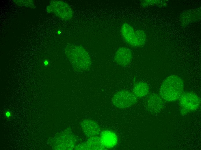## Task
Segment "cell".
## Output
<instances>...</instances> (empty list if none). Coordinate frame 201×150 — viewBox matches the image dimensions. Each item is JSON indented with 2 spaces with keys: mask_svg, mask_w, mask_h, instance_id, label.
Masks as SVG:
<instances>
[{
  "mask_svg": "<svg viewBox=\"0 0 201 150\" xmlns=\"http://www.w3.org/2000/svg\"><path fill=\"white\" fill-rule=\"evenodd\" d=\"M137 101V97L133 93L122 90L118 92L113 95L112 103L116 107L123 108L133 105Z\"/></svg>",
  "mask_w": 201,
  "mask_h": 150,
  "instance_id": "obj_4",
  "label": "cell"
},
{
  "mask_svg": "<svg viewBox=\"0 0 201 150\" xmlns=\"http://www.w3.org/2000/svg\"><path fill=\"white\" fill-rule=\"evenodd\" d=\"M81 125L85 135L90 137L96 136L100 133V130L99 125L94 121L86 119L81 123Z\"/></svg>",
  "mask_w": 201,
  "mask_h": 150,
  "instance_id": "obj_8",
  "label": "cell"
},
{
  "mask_svg": "<svg viewBox=\"0 0 201 150\" xmlns=\"http://www.w3.org/2000/svg\"><path fill=\"white\" fill-rule=\"evenodd\" d=\"M75 150H105L106 148L101 142L100 138L97 136L90 137L85 142L79 144L74 148Z\"/></svg>",
  "mask_w": 201,
  "mask_h": 150,
  "instance_id": "obj_6",
  "label": "cell"
},
{
  "mask_svg": "<svg viewBox=\"0 0 201 150\" xmlns=\"http://www.w3.org/2000/svg\"><path fill=\"white\" fill-rule=\"evenodd\" d=\"M147 105L150 111L153 113H157L159 112L162 108L163 102L158 95L152 93L148 97Z\"/></svg>",
  "mask_w": 201,
  "mask_h": 150,
  "instance_id": "obj_10",
  "label": "cell"
},
{
  "mask_svg": "<svg viewBox=\"0 0 201 150\" xmlns=\"http://www.w3.org/2000/svg\"><path fill=\"white\" fill-rule=\"evenodd\" d=\"M132 58V54L131 50L126 47L119 48L115 53L114 60L118 65L126 66L129 65Z\"/></svg>",
  "mask_w": 201,
  "mask_h": 150,
  "instance_id": "obj_7",
  "label": "cell"
},
{
  "mask_svg": "<svg viewBox=\"0 0 201 150\" xmlns=\"http://www.w3.org/2000/svg\"><path fill=\"white\" fill-rule=\"evenodd\" d=\"M149 87L148 85L144 82L135 84L133 87V92L137 97L141 98L146 95L148 93Z\"/></svg>",
  "mask_w": 201,
  "mask_h": 150,
  "instance_id": "obj_11",
  "label": "cell"
},
{
  "mask_svg": "<svg viewBox=\"0 0 201 150\" xmlns=\"http://www.w3.org/2000/svg\"><path fill=\"white\" fill-rule=\"evenodd\" d=\"M180 112L185 115L197 110L200 103V98L196 94L191 92L183 93L179 98Z\"/></svg>",
  "mask_w": 201,
  "mask_h": 150,
  "instance_id": "obj_3",
  "label": "cell"
},
{
  "mask_svg": "<svg viewBox=\"0 0 201 150\" xmlns=\"http://www.w3.org/2000/svg\"><path fill=\"white\" fill-rule=\"evenodd\" d=\"M70 52L71 59L74 61L73 64L75 66L80 67L81 69H86L89 68L91 64V61L90 57L87 52H85L83 50L82 52H76L75 49L71 50Z\"/></svg>",
  "mask_w": 201,
  "mask_h": 150,
  "instance_id": "obj_5",
  "label": "cell"
},
{
  "mask_svg": "<svg viewBox=\"0 0 201 150\" xmlns=\"http://www.w3.org/2000/svg\"><path fill=\"white\" fill-rule=\"evenodd\" d=\"M44 63L45 65H48V62L46 60L44 61Z\"/></svg>",
  "mask_w": 201,
  "mask_h": 150,
  "instance_id": "obj_13",
  "label": "cell"
},
{
  "mask_svg": "<svg viewBox=\"0 0 201 150\" xmlns=\"http://www.w3.org/2000/svg\"><path fill=\"white\" fill-rule=\"evenodd\" d=\"M100 138L101 143L106 149L113 147L117 143V135L114 132L110 130L102 131Z\"/></svg>",
  "mask_w": 201,
  "mask_h": 150,
  "instance_id": "obj_9",
  "label": "cell"
},
{
  "mask_svg": "<svg viewBox=\"0 0 201 150\" xmlns=\"http://www.w3.org/2000/svg\"><path fill=\"white\" fill-rule=\"evenodd\" d=\"M121 32L126 42L132 46H141L146 42V35L145 32L142 30L135 31L133 28L127 23L122 25Z\"/></svg>",
  "mask_w": 201,
  "mask_h": 150,
  "instance_id": "obj_2",
  "label": "cell"
},
{
  "mask_svg": "<svg viewBox=\"0 0 201 150\" xmlns=\"http://www.w3.org/2000/svg\"><path fill=\"white\" fill-rule=\"evenodd\" d=\"M4 115L6 118L8 119H11L12 117V112L10 110H8L5 111Z\"/></svg>",
  "mask_w": 201,
  "mask_h": 150,
  "instance_id": "obj_12",
  "label": "cell"
},
{
  "mask_svg": "<svg viewBox=\"0 0 201 150\" xmlns=\"http://www.w3.org/2000/svg\"><path fill=\"white\" fill-rule=\"evenodd\" d=\"M184 88L182 79L176 75L167 77L162 83L159 91L161 98L168 102L174 101L179 99Z\"/></svg>",
  "mask_w": 201,
  "mask_h": 150,
  "instance_id": "obj_1",
  "label": "cell"
}]
</instances>
